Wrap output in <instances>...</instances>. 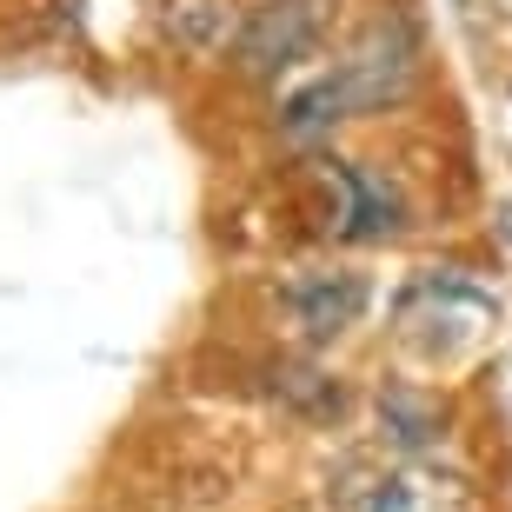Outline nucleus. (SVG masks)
<instances>
[{"label": "nucleus", "mask_w": 512, "mask_h": 512, "mask_svg": "<svg viewBox=\"0 0 512 512\" xmlns=\"http://www.w3.org/2000/svg\"><path fill=\"white\" fill-rule=\"evenodd\" d=\"M499 326V300L493 293H479V286L453 280V273H426V280L399 300V333H406V346L413 353H426V360H466V353H479V346L493 340Z\"/></svg>", "instance_id": "f257e3e1"}, {"label": "nucleus", "mask_w": 512, "mask_h": 512, "mask_svg": "<svg viewBox=\"0 0 512 512\" xmlns=\"http://www.w3.org/2000/svg\"><path fill=\"white\" fill-rule=\"evenodd\" d=\"M399 80H406V34H373V47H360L353 60H340V74H326L320 87H306L293 107H286V120L293 127H326V120L340 114H366V107H380L386 94H393Z\"/></svg>", "instance_id": "f03ea898"}, {"label": "nucleus", "mask_w": 512, "mask_h": 512, "mask_svg": "<svg viewBox=\"0 0 512 512\" xmlns=\"http://www.w3.org/2000/svg\"><path fill=\"white\" fill-rule=\"evenodd\" d=\"M326 34V0H260L240 34V60L247 67H293L300 54H313Z\"/></svg>", "instance_id": "7ed1b4c3"}, {"label": "nucleus", "mask_w": 512, "mask_h": 512, "mask_svg": "<svg viewBox=\"0 0 512 512\" xmlns=\"http://www.w3.org/2000/svg\"><path fill=\"white\" fill-rule=\"evenodd\" d=\"M360 306H366V286L353 273H306L293 286V313H300L306 333H340V326L360 320Z\"/></svg>", "instance_id": "20e7f679"}, {"label": "nucleus", "mask_w": 512, "mask_h": 512, "mask_svg": "<svg viewBox=\"0 0 512 512\" xmlns=\"http://www.w3.org/2000/svg\"><path fill=\"white\" fill-rule=\"evenodd\" d=\"M366 512H466V493H459V479L439 473V466H399L380 493H373Z\"/></svg>", "instance_id": "39448f33"}, {"label": "nucleus", "mask_w": 512, "mask_h": 512, "mask_svg": "<svg viewBox=\"0 0 512 512\" xmlns=\"http://www.w3.org/2000/svg\"><path fill=\"white\" fill-rule=\"evenodd\" d=\"M493 7H506V14H512V0H493Z\"/></svg>", "instance_id": "423d86ee"}]
</instances>
